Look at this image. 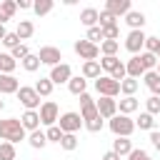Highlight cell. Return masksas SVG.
<instances>
[{
	"instance_id": "f6af8a7d",
	"label": "cell",
	"mask_w": 160,
	"mask_h": 160,
	"mask_svg": "<svg viewBox=\"0 0 160 160\" xmlns=\"http://www.w3.org/2000/svg\"><path fill=\"white\" fill-rule=\"evenodd\" d=\"M148 158H150V155H148L145 150H135V148H132V152L128 155V160H148Z\"/></svg>"
},
{
	"instance_id": "ab89813d",
	"label": "cell",
	"mask_w": 160,
	"mask_h": 160,
	"mask_svg": "<svg viewBox=\"0 0 160 160\" xmlns=\"http://www.w3.org/2000/svg\"><path fill=\"white\" fill-rule=\"evenodd\" d=\"M45 135H48V142H50V140H52V142H60L65 132H62L58 125H52V128H48V132H45Z\"/></svg>"
},
{
	"instance_id": "484cf974",
	"label": "cell",
	"mask_w": 160,
	"mask_h": 160,
	"mask_svg": "<svg viewBox=\"0 0 160 160\" xmlns=\"http://www.w3.org/2000/svg\"><path fill=\"white\" fill-rule=\"evenodd\" d=\"M35 92H38L40 98H48V95L52 92V80H50V78H40V80L35 82Z\"/></svg>"
},
{
	"instance_id": "e575fe53",
	"label": "cell",
	"mask_w": 160,
	"mask_h": 160,
	"mask_svg": "<svg viewBox=\"0 0 160 160\" xmlns=\"http://www.w3.org/2000/svg\"><path fill=\"white\" fill-rule=\"evenodd\" d=\"M100 28H110V25H118V18L112 15V12H108V10H100Z\"/></svg>"
},
{
	"instance_id": "ffe728a7",
	"label": "cell",
	"mask_w": 160,
	"mask_h": 160,
	"mask_svg": "<svg viewBox=\"0 0 160 160\" xmlns=\"http://www.w3.org/2000/svg\"><path fill=\"white\" fill-rule=\"evenodd\" d=\"M100 60H90V62H82V78H92L98 80L100 78Z\"/></svg>"
},
{
	"instance_id": "3957f363",
	"label": "cell",
	"mask_w": 160,
	"mask_h": 160,
	"mask_svg": "<svg viewBox=\"0 0 160 160\" xmlns=\"http://www.w3.org/2000/svg\"><path fill=\"white\" fill-rule=\"evenodd\" d=\"M95 90L100 92V98H115L120 92V82H115L110 75H100L95 80Z\"/></svg>"
},
{
	"instance_id": "83f0119b",
	"label": "cell",
	"mask_w": 160,
	"mask_h": 160,
	"mask_svg": "<svg viewBox=\"0 0 160 160\" xmlns=\"http://www.w3.org/2000/svg\"><path fill=\"white\" fill-rule=\"evenodd\" d=\"M135 128H140V130H150V132H152V128H155V118H152L150 112H140V118L135 120Z\"/></svg>"
},
{
	"instance_id": "5bb4252c",
	"label": "cell",
	"mask_w": 160,
	"mask_h": 160,
	"mask_svg": "<svg viewBox=\"0 0 160 160\" xmlns=\"http://www.w3.org/2000/svg\"><path fill=\"white\" fill-rule=\"evenodd\" d=\"M20 122H22V128H25V130L35 132V130H38V125H40V112H38V110H25V112H22V118H20Z\"/></svg>"
},
{
	"instance_id": "8fae6325",
	"label": "cell",
	"mask_w": 160,
	"mask_h": 160,
	"mask_svg": "<svg viewBox=\"0 0 160 160\" xmlns=\"http://www.w3.org/2000/svg\"><path fill=\"white\" fill-rule=\"evenodd\" d=\"M70 78H72V70H70L68 62H60V65H55V68L50 70V80H52V85L70 82Z\"/></svg>"
},
{
	"instance_id": "d4e9b609",
	"label": "cell",
	"mask_w": 160,
	"mask_h": 160,
	"mask_svg": "<svg viewBox=\"0 0 160 160\" xmlns=\"http://www.w3.org/2000/svg\"><path fill=\"white\" fill-rule=\"evenodd\" d=\"M118 50H120V42H118V40H102V42H100V52H102V58H115Z\"/></svg>"
},
{
	"instance_id": "681fc988",
	"label": "cell",
	"mask_w": 160,
	"mask_h": 160,
	"mask_svg": "<svg viewBox=\"0 0 160 160\" xmlns=\"http://www.w3.org/2000/svg\"><path fill=\"white\" fill-rule=\"evenodd\" d=\"M5 35H8V30H5V25H0V42L5 40Z\"/></svg>"
},
{
	"instance_id": "b9f144b4",
	"label": "cell",
	"mask_w": 160,
	"mask_h": 160,
	"mask_svg": "<svg viewBox=\"0 0 160 160\" xmlns=\"http://www.w3.org/2000/svg\"><path fill=\"white\" fill-rule=\"evenodd\" d=\"M118 35H120V28H118V25L102 28V38H105V40H118Z\"/></svg>"
},
{
	"instance_id": "7c38bea8",
	"label": "cell",
	"mask_w": 160,
	"mask_h": 160,
	"mask_svg": "<svg viewBox=\"0 0 160 160\" xmlns=\"http://www.w3.org/2000/svg\"><path fill=\"white\" fill-rule=\"evenodd\" d=\"M105 10L112 12L115 18L128 15V12H130V0H108V2H105Z\"/></svg>"
},
{
	"instance_id": "ba28073f",
	"label": "cell",
	"mask_w": 160,
	"mask_h": 160,
	"mask_svg": "<svg viewBox=\"0 0 160 160\" xmlns=\"http://www.w3.org/2000/svg\"><path fill=\"white\" fill-rule=\"evenodd\" d=\"M38 58H40V62H42V65H50V68H55V65H60V60H62V52H60V48L45 45V48H40Z\"/></svg>"
},
{
	"instance_id": "277c9868",
	"label": "cell",
	"mask_w": 160,
	"mask_h": 160,
	"mask_svg": "<svg viewBox=\"0 0 160 160\" xmlns=\"http://www.w3.org/2000/svg\"><path fill=\"white\" fill-rule=\"evenodd\" d=\"M80 125H85L80 112H62L60 120H58V128H60L62 132H72V135L80 130Z\"/></svg>"
},
{
	"instance_id": "4fadbf2b",
	"label": "cell",
	"mask_w": 160,
	"mask_h": 160,
	"mask_svg": "<svg viewBox=\"0 0 160 160\" xmlns=\"http://www.w3.org/2000/svg\"><path fill=\"white\" fill-rule=\"evenodd\" d=\"M125 70H128V78L140 80V78L145 75V68H142V62H140V55H132V58L125 62Z\"/></svg>"
},
{
	"instance_id": "816d5d0a",
	"label": "cell",
	"mask_w": 160,
	"mask_h": 160,
	"mask_svg": "<svg viewBox=\"0 0 160 160\" xmlns=\"http://www.w3.org/2000/svg\"><path fill=\"white\" fill-rule=\"evenodd\" d=\"M2 108H5V102H2V100H0V110H2Z\"/></svg>"
},
{
	"instance_id": "44dd1931",
	"label": "cell",
	"mask_w": 160,
	"mask_h": 160,
	"mask_svg": "<svg viewBox=\"0 0 160 160\" xmlns=\"http://www.w3.org/2000/svg\"><path fill=\"white\" fill-rule=\"evenodd\" d=\"M85 85H88V80L82 78V75H78V78H70V82H68V90L72 92V95H82L85 92Z\"/></svg>"
},
{
	"instance_id": "4316f807",
	"label": "cell",
	"mask_w": 160,
	"mask_h": 160,
	"mask_svg": "<svg viewBox=\"0 0 160 160\" xmlns=\"http://www.w3.org/2000/svg\"><path fill=\"white\" fill-rule=\"evenodd\" d=\"M138 85H140V82H138L135 78H125V80L120 82V92H122L125 98H132L135 90H138Z\"/></svg>"
},
{
	"instance_id": "f546056e",
	"label": "cell",
	"mask_w": 160,
	"mask_h": 160,
	"mask_svg": "<svg viewBox=\"0 0 160 160\" xmlns=\"http://www.w3.org/2000/svg\"><path fill=\"white\" fill-rule=\"evenodd\" d=\"M52 0H35L32 2V10H35V15H48L50 10H52Z\"/></svg>"
},
{
	"instance_id": "7bdbcfd3",
	"label": "cell",
	"mask_w": 160,
	"mask_h": 160,
	"mask_svg": "<svg viewBox=\"0 0 160 160\" xmlns=\"http://www.w3.org/2000/svg\"><path fill=\"white\" fill-rule=\"evenodd\" d=\"M2 45H5V48H10V50H12V48H18V45H20L18 32H8V35H5V40H2Z\"/></svg>"
},
{
	"instance_id": "9c48e42d",
	"label": "cell",
	"mask_w": 160,
	"mask_h": 160,
	"mask_svg": "<svg viewBox=\"0 0 160 160\" xmlns=\"http://www.w3.org/2000/svg\"><path fill=\"white\" fill-rule=\"evenodd\" d=\"M145 40H148V35H145L142 30H130L128 38H125V48H128L132 55H138L140 48H145Z\"/></svg>"
},
{
	"instance_id": "30bf717a",
	"label": "cell",
	"mask_w": 160,
	"mask_h": 160,
	"mask_svg": "<svg viewBox=\"0 0 160 160\" xmlns=\"http://www.w3.org/2000/svg\"><path fill=\"white\" fill-rule=\"evenodd\" d=\"M95 105H98V112L102 120H112L118 115V100L115 98H100Z\"/></svg>"
},
{
	"instance_id": "836d02e7",
	"label": "cell",
	"mask_w": 160,
	"mask_h": 160,
	"mask_svg": "<svg viewBox=\"0 0 160 160\" xmlns=\"http://www.w3.org/2000/svg\"><path fill=\"white\" fill-rule=\"evenodd\" d=\"M0 160H15V145L12 142H0Z\"/></svg>"
},
{
	"instance_id": "60d3db41",
	"label": "cell",
	"mask_w": 160,
	"mask_h": 160,
	"mask_svg": "<svg viewBox=\"0 0 160 160\" xmlns=\"http://www.w3.org/2000/svg\"><path fill=\"white\" fill-rule=\"evenodd\" d=\"M88 40L95 42V45H98V40H105V38H102V28H100V25L90 28V30H88Z\"/></svg>"
},
{
	"instance_id": "9a60e30c",
	"label": "cell",
	"mask_w": 160,
	"mask_h": 160,
	"mask_svg": "<svg viewBox=\"0 0 160 160\" xmlns=\"http://www.w3.org/2000/svg\"><path fill=\"white\" fill-rule=\"evenodd\" d=\"M18 90H20L18 78H12V75H0V95H10V92L18 95Z\"/></svg>"
},
{
	"instance_id": "c3c4849f",
	"label": "cell",
	"mask_w": 160,
	"mask_h": 160,
	"mask_svg": "<svg viewBox=\"0 0 160 160\" xmlns=\"http://www.w3.org/2000/svg\"><path fill=\"white\" fill-rule=\"evenodd\" d=\"M102 160H120V155L110 150V152H105V155H102Z\"/></svg>"
},
{
	"instance_id": "f907efd6",
	"label": "cell",
	"mask_w": 160,
	"mask_h": 160,
	"mask_svg": "<svg viewBox=\"0 0 160 160\" xmlns=\"http://www.w3.org/2000/svg\"><path fill=\"white\" fill-rule=\"evenodd\" d=\"M155 72H158V75H160V60H158V68H155Z\"/></svg>"
},
{
	"instance_id": "1f68e13d",
	"label": "cell",
	"mask_w": 160,
	"mask_h": 160,
	"mask_svg": "<svg viewBox=\"0 0 160 160\" xmlns=\"http://www.w3.org/2000/svg\"><path fill=\"white\" fill-rule=\"evenodd\" d=\"M28 142H30L32 148H45V145H48V135H45V132H40V130H35V132H30Z\"/></svg>"
},
{
	"instance_id": "cb8c5ba5",
	"label": "cell",
	"mask_w": 160,
	"mask_h": 160,
	"mask_svg": "<svg viewBox=\"0 0 160 160\" xmlns=\"http://www.w3.org/2000/svg\"><path fill=\"white\" fill-rule=\"evenodd\" d=\"M15 32H18V38H20V40H28V38L35 32V25H32L30 20H20V22H18V28H15Z\"/></svg>"
},
{
	"instance_id": "6da1fadb",
	"label": "cell",
	"mask_w": 160,
	"mask_h": 160,
	"mask_svg": "<svg viewBox=\"0 0 160 160\" xmlns=\"http://www.w3.org/2000/svg\"><path fill=\"white\" fill-rule=\"evenodd\" d=\"M0 140L2 142H20V140H25V128H22V122L18 120V118H5V120H0Z\"/></svg>"
},
{
	"instance_id": "52a82bcc",
	"label": "cell",
	"mask_w": 160,
	"mask_h": 160,
	"mask_svg": "<svg viewBox=\"0 0 160 160\" xmlns=\"http://www.w3.org/2000/svg\"><path fill=\"white\" fill-rule=\"evenodd\" d=\"M75 52H78L85 62H90V60H95V58L100 55V48L85 38V40H78V42H75Z\"/></svg>"
},
{
	"instance_id": "f1b7e54d",
	"label": "cell",
	"mask_w": 160,
	"mask_h": 160,
	"mask_svg": "<svg viewBox=\"0 0 160 160\" xmlns=\"http://www.w3.org/2000/svg\"><path fill=\"white\" fill-rule=\"evenodd\" d=\"M15 10H18V2H15V0H0V15H2L5 20H10V18L15 15Z\"/></svg>"
},
{
	"instance_id": "bcb514c9",
	"label": "cell",
	"mask_w": 160,
	"mask_h": 160,
	"mask_svg": "<svg viewBox=\"0 0 160 160\" xmlns=\"http://www.w3.org/2000/svg\"><path fill=\"white\" fill-rule=\"evenodd\" d=\"M150 142H152V148H155V150H160V132H158V130H152V132H150Z\"/></svg>"
},
{
	"instance_id": "f5cc1de1",
	"label": "cell",
	"mask_w": 160,
	"mask_h": 160,
	"mask_svg": "<svg viewBox=\"0 0 160 160\" xmlns=\"http://www.w3.org/2000/svg\"><path fill=\"white\" fill-rule=\"evenodd\" d=\"M148 160H150V158H148Z\"/></svg>"
},
{
	"instance_id": "ac0fdd59",
	"label": "cell",
	"mask_w": 160,
	"mask_h": 160,
	"mask_svg": "<svg viewBox=\"0 0 160 160\" xmlns=\"http://www.w3.org/2000/svg\"><path fill=\"white\" fill-rule=\"evenodd\" d=\"M125 22H128L132 30H142V25H145V15H142L140 10H130V12L125 15Z\"/></svg>"
},
{
	"instance_id": "7dc6e473",
	"label": "cell",
	"mask_w": 160,
	"mask_h": 160,
	"mask_svg": "<svg viewBox=\"0 0 160 160\" xmlns=\"http://www.w3.org/2000/svg\"><path fill=\"white\" fill-rule=\"evenodd\" d=\"M15 2H18V8H20V10H28V8H32V2H30V0H15Z\"/></svg>"
},
{
	"instance_id": "d6986e66",
	"label": "cell",
	"mask_w": 160,
	"mask_h": 160,
	"mask_svg": "<svg viewBox=\"0 0 160 160\" xmlns=\"http://www.w3.org/2000/svg\"><path fill=\"white\" fill-rule=\"evenodd\" d=\"M142 80H145V85L152 90V95H155V98H160V75H158L155 70H150V72H145V75H142Z\"/></svg>"
},
{
	"instance_id": "7402d4cb",
	"label": "cell",
	"mask_w": 160,
	"mask_h": 160,
	"mask_svg": "<svg viewBox=\"0 0 160 160\" xmlns=\"http://www.w3.org/2000/svg\"><path fill=\"white\" fill-rule=\"evenodd\" d=\"M118 108H120V115H130V112H135L140 108V102H138V98H122L118 102Z\"/></svg>"
},
{
	"instance_id": "d590c367",
	"label": "cell",
	"mask_w": 160,
	"mask_h": 160,
	"mask_svg": "<svg viewBox=\"0 0 160 160\" xmlns=\"http://www.w3.org/2000/svg\"><path fill=\"white\" fill-rule=\"evenodd\" d=\"M10 55H12L15 60H20V62H22V60L30 55V50H28V45H25V42H20L18 48H12V50H10Z\"/></svg>"
},
{
	"instance_id": "2e32d148",
	"label": "cell",
	"mask_w": 160,
	"mask_h": 160,
	"mask_svg": "<svg viewBox=\"0 0 160 160\" xmlns=\"http://www.w3.org/2000/svg\"><path fill=\"white\" fill-rule=\"evenodd\" d=\"M15 68H18V60L10 52H0V75H12Z\"/></svg>"
},
{
	"instance_id": "e0dca14e",
	"label": "cell",
	"mask_w": 160,
	"mask_h": 160,
	"mask_svg": "<svg viewBox=\"0 0 160 160\" xmlns=\"http://www.w3.org/2000/svg\"><path fill=\"white\" fill-rule=\"evenodd\" d=\"M98 20H100V12H98L95 8H85V10L80 12V22H82L88 30H90V28H95V22H98Z\"/></svg>"
},
{
	"instance_id": "5b68a950",
	"label": "cell",
	"mask_w": 160,
	"mask_h": 160,
	"mask_svg": "<svg viewBox=\"0 0 160 160\" xmlns=\"http://www.w3.org/2000/svg\"><path fill=\"white\" fill-rule=\"evenodd\" d=\"M58 120H60V108H58V102H52V100L42 102V105H40V122L48 125V128H52Z\"/></svg>"
},
{
	"instance_id": "7a4b0ae2",
	"label": "cell",
	"mask_w": 160,
	"mask_h": 160,
	"mask_svg": "<svg viewBox=\"0 0 160 160\" xmlns=\"http://www.w3.org/2000/svg\"><path fill=\"white\" fill-rule=\"evenodd\" d=\"M108 125H110L112 135H118V138H130L135 130V120H130V115H115Z\"/></svg>"
},
{
	"instance_id": "74e56055",
	"label": "cell",
	"mask_w": 160,
	"mask_h": 160,
	"mask_svg": "<svg viewBox=\"0 0 160 160\" xmlns=\"http://www.w3.org/2000/svg\"><path fill=\"white\" fill-rule=\"evenodd\" d=\"M145 105H148V112L155 118V115H160V98H155V95H150L148 100H145Z\"/></svg>"
},
{
	"instance_id": "f35d334b",
	"label": "cell",
	"mask_w": 160,
	"mask_h": 160,
	"mask_svg": "<svg viewBox=\"0 0 160 160\" xmlns=\"http://www.w3.org/2000/svg\"><path fill=\"white\" fill-rule=\"evenodd\" d=\"M100 68H102V70H108V72H112L115 68H120L118 55H115V58H102V60H100Z\"/></svg>"
},
{
	"instance_id": "4dcf8cb0",
	"label": "cell",
	"mask_w": 160,
	"mask_h": 160,
	"mask_svg": "<svg viewBox=\"0 0 160 160\" xmlns=\"http://www.w3.org/2000/svg\"><path fill=\"white\" fill-rule=\"evenodd\" d=\"M140 62H142L145 72H150V70H155V68H158V58H155L152 52H148V50H145V52L140 55Z\"/></svg>"
},
{
	"instance_id": "ee69618b",
	"label": "cell",
	"mask_w": 160,
	"mask_h": 160,
	"mask_svg": "<svg viewBox=\"0 0 160 160\" xmlns=\"http://www.w3.org/2000/svg\"><path fill=\"white\" fill-rule=\"evenodd\" d=\"M85 128H88L90 132H100V130H102V118H95V120L85 122Z\"/></svg>"
},
{
	"instance_id": "8992f818",
	"label": "cell",
	"mask_w": 160,
	"mask_h": 160,
	"mask_svg": "<svg viewBox=\"0 0 160 160\" xmlns=\"http://www.w3.org/2000/svg\"><path fill=\"white\" fill-rule=\"evenodd\" d=\"M18 100L25 105V110H38V108H40V95L35 92V88L20 85V90H18Z\"/></svg>"
},
{
	"instance_id": "d6a6232c",
	"label": "cell",
	"mask_w": 160,
	"mask_h": 160,
	"mask_svg": "<svg viewBox=\"0 0 160 160\" xmlns=\"http://www.w3.org/2000/svg\"><path fill=\"white\" fill-rule=\"evenodd\" d=\"M40 65H42V62H40V58H38V55H32V52H30V55H28V58L22 60V68H25L28 72H35V70H38Z\"/></svg>"
},
{
	"instance_id": "603a6c76",
	"label": "cell",
	"mask_w": 160,
	"mask_h": 160,
	"mask_svg": "<svg viewBox=\"0 0 160 160\" xmlns=\"http://www.w3.org/2000/svg\"><path fill=\"white\" fill-rule=\"evenodd\" d=\"M112 152H118L120 158H122V155H130V152H132V142H130L128 138H118V140L112 142Z\"/></svg>"
},
{
	"instance_id": "8d00e7d4",
	"label": "cell",
	"mask_w": 160,
	"mask_h": 160,
	"mask_svg": "<svg viewBox=\"0 0 160 160\" xmlns=\"http://www.w3.org/2000/svg\"><path fill=\"white\" fill-rule=\"evenodd\" d=\"M60 145H62V150H75V148H78V138H75L72 132H65L62 140H60Z\"/></svg>"
}]
</instances>
